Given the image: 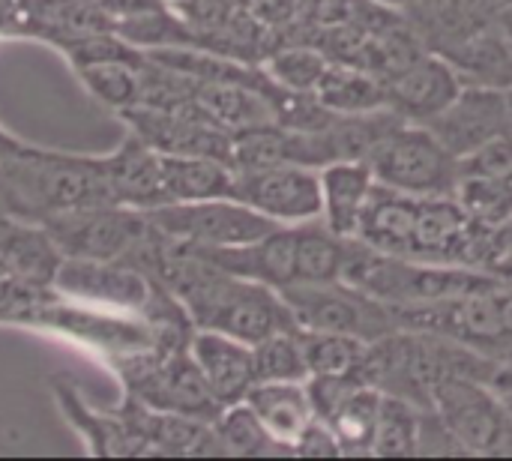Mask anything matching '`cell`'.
Returning <instances> with one entry per match:
<instances>
[{
	"label": "cell",
	"instance_id": "cell-25",
	"mask_svg": "<svg viewBox=\"0 0 512 461\" xmlns=\"http://www.w3.org/2000/svg\"><path fill=\"white\" fill-rule=\"evenodd\" d=\"M327 66L330 57L318 45H306V42L279 45L264 57V72L273 78L279 90L288 93H315Z\"/></svg>",
	"mask_w": 512,
	"mask_h": 461
},
{
	"label": "cell",
	"instance_id": "cell-1",
	"mask_svg": "<svg viewBox=\"0 0 512 461\" xmlns=\"http://www.w3.org/2000/svg\"><path fill=\"white\" fill-rule=\"evenodd\" d=\"M0 177L12 213L21 219L42 222L57 213L117 204L96 159H84V156L24 147L21 153L0 159Z\"/></svg>",
	"mask_w": 512,
	"mask_h": 461
},
{
	"label": "cell",
	"instance_id": "cell-10",
	"mask_svg": "<svg viewBox=\"0 0 512 461\" xmlns=\"http://www.w3.org/2000/svg\"><path fill=\"white\" fill-rule=\"evenodd\" d=\"M426 126L456 159H462L480 150L483 144L512 132L510 87L465 84L459 96Z\"/></svg>",
	"mask_w": 512,
	"mask_h": 461
},
{
	"label": "cell",
	"instance_id": "cell-20",
	"mask_svg": "<svg viewBox=\"0 0 512 461\" xmlns=\"http://www.w3.org/2000/svg\"><path fill=\"white\" fill-rule=\"evenodd\" d=\"M234 168L207 156H168L162 153V186L168 204L204 201L231 195Z\"/></svg>",
	"mask_w": 512,
	"mask_h": 461
},
{
	"label": "cell",
	"instance_id": "cell-30",
	"mask_svg": "<svg viewBox=\"0 0 512 461\" xmlns=\"http://www.w3.org/2000/svg\"><path fill=\"white\" fill-rule=\"evenodd\" d=\"M495 27L501 30V36H504V39L512 45V3H507V6L501 9V15H498Z\"/></svg>",
	"mask_w": 512,
	"mask_h": 461
},
{
	"label": "cell",
	"instance_id": "cell-28",
	"mask_svg": "<svg viewBox=\"0 0 512 461\" xmlns=\"http://www.w3.org/2000/svg\"><path fill=\"white\" fill-rule=\"evenodd\" d=\"M294 456H300V459H339L342 456V447H339L336 435L330 432V426L324 420H315L303 432V438L297 441Z\"/></svg>",
	"mask_w": 512,
	"mask_h": 461
},
{
	"label": "cell",
	"instance_id": "cell-8",
	"mask_svg": "<svg viewBox=\"0 0 512 461\" xmlns=\"http://www.w3.org/2000/svg\"><path fill=\"white\" fill-rule=\"evenodd\" d=\"M63 258L87 261H129L141 243L153 234V222L144 210L126 204H102L42 219Z\"/></svg>",
	"mask_w": 512,
	"mask_h": 461
},
{
	"label": "cell",
	"instance_id": "cell-21",
	"mask_svg": "<svg viewBox=\"0 0 512 461\" xmlns=\"http://www.w3.org/2000/svg\"><path fill=\"white\" fill-rule=\"evenodd\" d=\"M345 237H339L321 216L297 225V285H318L342 279Z\"/></svg>",
	"mask_w": 512,
	"mask_h": 461
},
{
	"label": "cell",
	"instance_id": "cell-4",
	"mask_svg": "<svg viewBox=\"0 0 512 461\" xmlns=\"http://www.w3.org/2000/svg\"><path fill=\"white\" fill-rule=\"evenodd\" d=\"M375 180L405 195H453L459 159L426 123H399L366 159Z\"/></svg>",
	"mask_w": 512,
	"mask_h": 461
},
{
	"label": "cell",
	"instance_id": "cell-14",
	"mask_svg": "<svg viewBox=\"0 0 512 461\" xmlns=\"http://www.w3.org/2000/svg\"><path fill=\"white\" fill-rule=\"evenodd\" d=\"M96 165L102 177L108 180L117 204H126L144 213L168 204L165 186H162V153L144 144L135 132H129V138L111 156H99Z\"/></svg>",
	"mask_w": 512,
	"mask_h": 461
},
{
	"label": "cell",
	"instance_id": "cell-6",
	"mask_svg": "<svg viewBox=\"0 0 512 461\" xmlns=\"http://www.w3.org/2000/svg\"><path fill=\"white\" fill-rule=\"evenodd\" d=\"M432 408L465 456L512 459V414L486 381L468 375L441 378L432 387Z\"/></svg>",
	"mask_w": 512,
	"mask_h": 461
},
{
	"label": "cell",
	"instance_id": "cell-13",
	"mask_svg": "<svg viewBox=\"0 0 512 461\" xmlns=\"http://www.w3.org/2000/svg\"><path fill=\"white\" fill-rule=\"evenodd\" d=\"M189 354L222 408L243 402L255 387V360L249 342L216 330H195L189 339Z\"/></svg>",
	"mask_w": 512,
	"mask_h": 461
},
{
	"label": "cell",
	"instance_id": "cell-23",
	"mask_svg": "<svg viewBox=\"0 0 512 461\" xmlns=\"http://www.w3.org/2000/svg\"><path fill=\"white\" fill-rule=\"evenodd\" d=\"M309 378H360L369 345L345 333L300 330ZM363 381V378H360Z\"/></svg>",
	"mask_w": 512,
	"mask_h": 461
},
{
	"label": "cell",
	"instance_id": "cell-27",
	"mask_svg": "<svg viewBox=\"0 0 512 461\" xmlns=\"http://www.w3.org/2000/svg\"><path fill=\"white\" fill-rule=\"evenodd\" d=\"M255 360V384L258 381H306L309 366L303 354L300 327L273 333L252 345Z\"/></svg>",
	"mask_w": 512,
	"mask_h": 461
},
{
	"label": "cell",
	"instance_id": "cell-11",
	"mask_svg": "<svg viewBox=\"0 0 512 461\" xmlns=\"http://www.w3.org/2000/svg\"><path fill=\"white\" fill-rule=\"evenodd\" d=\"M453 195L489 228L512 222V132L459 159Z\"/></svg>",
	"mask_w": 512,
	"mask_h": 461
},
{
	"label": "cell",
	"instance_id": "cell-16",
	"mask_svg": "<svg viewBox=\"0 0 512 461\" xmlns=\"http://www.w3.org/2000/svg\"><path fill=\"white\" fill-rule=\"evenodd\" d=\"M276 444L291 456L303 432L318 420L306 381H258L243 399Z\"/></svg>",
	"mask_w": 512,
	"mask_h": 461
},
{
	"label": "cell",
	"instance_id": "cell-7",
	"mask_svg": "<svg viewBox=\"0 0 512 461\" xmlns=\"http://www.w3.org/2000/svg\"><path fill=\"white\" fill-rule=\"evenodd\" d=\"M150 222L171 240L192 249H228L246 246L279 228V222L237 201L234 195L204 198V201H177L147 210Z\"/></svg>",
	"mask_w": 512,
	"mask_h": 461
},
{
	"label": "cell",
	"instance_id": "cell-3",
	"mask_svg": "<svg viewBox=\"0 0 512 461\" xmlns=\"http://www.w3.org/2000/svg\"><path fill=\"white\" fill-rule=\"evenodd\" d=\"M393 309L402 330H423L453 339L498 363L512 357V288L504 282L438 303Z\"/></svg>",
	"mask_w": 512,
	"mask_h": 461
},
{
	"label": "cell",
	"instance_id": "cell-26",
	"mask_svg": "<svg viewBox=\"0 0 512 461\" xmlns=\"http://www.w3.org/2000/svg\"><path fill=\"white\" fill-rule=\"evenodd\" d=\"M141 63L144 57L132 60H93L81 63L78 75L105 105L117 108L120 114L141 102Z\"/></svg>",
	"mask_w": 512,
	"mask_h": 461
},
{
	"label": "cell",
	"instance_id": "cell-2",
	"mask_svg": "<svg viewBox=\"0 0 512 461\" xmlns=\"http://www.w3.org/2000/svg\"><path fill=\"white\" fill-rule=\"evenodd\" d=\"M342 279L390 306H423L447 297H459L477 288H489L501 279L459 264H435L420 258H402L378 252L357 237L345 243Z\"/></svg>",
	"mask_w": 512,
	"mask_h": 461
},
{
	"label": "cell",
	"instance_id": "cell-17",
	"mask_svg": "<svg viewBox=\"0 0 512 461\" xmlns=\"http://www.w3.org/2000/svg\"><path fill=\"white\" fill-rule=\"evenodd\" d=\"M417 195H405L387 186H375L372 201L363 213L357 240L387 252V255H402L414 258V234H417Z\"/></svg>",
	"mask_w": 512,
	"mask_h": 461
},
{
	"label": "cell",
	"instance_id": "cell-22",
	"mask_svg": "<svg viewBox=\"0 0 512 461\" xmlns=\"http://www.w3.org/2000/svg\"><path fill=\"white\" fill-rule=\"evenodd\" d=\"M216 438L222 444V453L231 459H273V456H291L282 444L270 438V432L261 426L255 411L246 402L225 405L219 417L213 420Z\"/></svg>",
	"mask_w": 512,
	"mask_h": 461
},
{
	"label": "cell",
	"instance_id": "cell-9",
	"mask_svg": "<svg viewBox=\"0 0 512 461\" xmlns=\"http://www.w3.org/2000/svg\"><path fill=\"white\" fill-rule=\"evenodd\" d=\"M231 195L279 225H300L321 216V177L309 165H267L234 171Z\"/></svg>",
	"mask_w": 512,
	"mask_h": 461
},
{
	"label": "cell",
	"instance_id": "cell-15",
	"mask_svg": "<svg viewBox=\"0 0 512 461\" xmlns=\"http://www.w3.org/2000/svg\"><path fill=\"white\" fill-rule=\"evenodd\" d=\"M321 177V219L345 240L357 237L363 213L378 186L366 159H339L318 168Z\"/></svg>",
	"mask_w": 512,
	"mask_h": 461
},
{
	"label": "cell",
	"instance_id": "cell-5",
	"mask_svg": "<svg viewBox=\"0 0 512 461\" xmlns=\"http://www.w3.org/2000/svg\"><path fill=\"white\" fill-rule=\"evenodd\" d=\"M285 303L294 312L300 330L318 333H345L366 345L402 330L396 309L363 288L336 279L318 285H291L282 291Z\"/></svg>",
	"mask_w": 512,
	"mask_h": 461
},
{
	"label": "cell",
	"instance_id": "cell-19",
	"mask_svg": "<svg viewBox=\"0 0 512 461\" xmlns=\"http://www.w3.org/2000/svg\"><path fill=\"white\" fill-rule=\"evenodd\" d=\"M315 99L333 114H369L387 108L384 78L372 69L330 60L324 78L315 87Z\"/></svg>",
	"mask_w": 512,
	"mask_h": 461
},
{
	"label": "cell",
	"instance_id": "cell-24",
	"mask_svg": "<svg viewBox=\"0 0 512 461\" xmlns=\"http://www.w3.org/2000/svg\"><path fill=\"white\" fill-rule=\"evenodd\" d=\"M423 411L426 408H417L408 399L381 393L372 456L375 459H417V438H420Z\"/></svg>",
	"mask_w": 512,
	"mask_h": 461
},
{
	"label": "cell",
	"instance_id": "cell-18",
	"mask_svg": "<svg viewBox=\"0 0 512 461\" xmlns=\"http://www.w3.org/2000/svg\"><path fill=\"white\" fill-rule=\"evenodd\" d=\"M0 264L12 270L18 279L30 285H54V276L63 264V252L57 249L48 228L27 225L15 216L0 219Z\"/></svg>",
	"mask_w": 512,
	"mask_h": 461
},
{
	"label": "cell",
	"instance_id": "cell-12",
	"mask_svg": "<svg viewBox=\"0 0 512 461\" xmlns=\"http://www.w3.org/2000/svg\"><path fill=\"white\" fill-rule=\"evenodd\" d=\"M387 108L408 123H429L438 117L465 87L462 75L444 54H417L390 75H384Z\"/></svg>",
	"mask_w": 512,
	"mask_h": 461
},
{
	"label": "cell",
	"instance_id": "cell-29",
	"mask_svg": "<svg viewBox=\"0 0 512 461\" xmlns=\"http://www.w3.org/2000/svg\"><path fill=\"white\" fill-rule=\"evenodd\" d=\"M489 387L498 393V399L510 408V414H512V357L510 360H501V363H498V369H495V375H492Z\"/></svg>",
	"mask_w": 512,
	"mask_h": 461
}]
</instances>
